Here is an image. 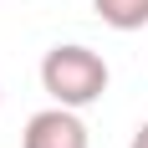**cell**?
Segmentation results:
<instances>
[{"label":"cell","instance_id":"1","mask_svg":"<svg viewBox=\"0 0 148 148\" xmlns=\"http://www.w3.org/2000/svg\"><path fill=\"white\" fill-rule=\"evenodd\" d=\"M107 61L92 51V46H51L41 56V87H46V97L56 107H92L97 97L107 92Z\"/></svg>","mask_w":148,"mask_h":148},{"label":"cell","instance_id":"2","mask_svg":"<svg viewBox=\"0 0 148 148\" xmlns=\"http://www.w3.org/2000/svg\"><path fill=\"white\" fill-rule=\"evenodd\" d=\"M21 148H87V123L77 118V107H41L31 112L26 133H21Z\"/></svg>","mask_w":148,"mask_h":148},{"label":"cell","instance_id":"3","mask_svg":"<svg viewBox=\"0 0 148 148\" xmlns=\"http://www.w3.org/2000/svg\"><path fill=\"white\" fill-rule=\"evenodd\" d=\"M97 15H102V26L112 31H143L148 26V0H92Z\"/></svg>","mask_w":148,"mask_h":148},{"label":"cell","instance_id":"4","mask_svg":"<svg viewBox=\"0 0 148 148\" xmlns=\"http://www.w3.org/2000/svg\"><path fill=\"white\" fill-rule=\"evenodd\" d=\"M128 148H148V123H138V133H133V143Z\"/></svg>","mask_w":148,"mask_h":148}]
</instances>
